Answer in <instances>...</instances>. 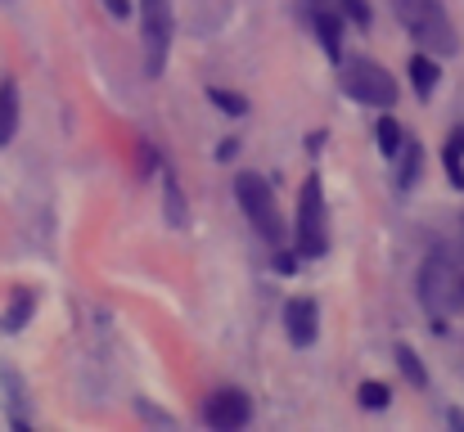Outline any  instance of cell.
<instances>
[{"label": "cell", "instance_id": "obj_9", "mask_svg": "<svg viewBox=\"0 0 464 432\" xmlns=\"http://www.w3.org/2000/svg\"><path fill=\"white\" fill-rule=\"evenodd\" d=\"M315 324H320V311L311 297H294L285 306V329H289V342L294 347H311L315 342Z\"/></svg>", "mask_w": 464, "mask_h": 432}, {"label": "cell", "instance_id": "obj_7", "mask_svg": "<svg viewBox=\"0 0 464 432\" xmlns=\"http://www.w3.org/2000/svg\"><path fill=\"white\" fill-rule=\"evenodd\" d=\"M248 419H253V401H248V392H239V388H221V392H212L208 406H203V424H208V428L235 432V428H244Z\"/></svg>", "mask_w": 464, "mask_h": 432}, {"label": "cell", "instance_id": "obj_14", "mask_svg": "<svg viewBox=\"0 0 464 432\" xmlns=\"http://www.w3.org/2000/svg\"><path fill=\"white\" fill-rule=\"evenodd\" d=\"M411 82H415L420 95H433V86H438V63H433L429 54H415V59H411Z\"/></svg>", "mask_w": 464, "mask_h": 432}, {"label": "cell", "instance_id": "obj_10", "mask_svg": "<svg viewBox=\"0 0 464 432\" xmlns=\"http://www.w3.org/2000/svg\"><path fill=\"white\" fill-rule=\"evenodd\" d=\"M32 311H36V297H32V288H23V293L9 302V311L0 315V329H5V333H18V329L32 320Z\"/></svg>", "mask_w": 464, "mask_h": 432}, {"label": "cell", "instance_id": "obj_5", "mask_svg": "<svg viewBox=\"0 0 464 432\" xmlns=\"http://www.w3.org/2000/svg\"><path fill=\"white\" fill-rule=\"evenodd\" d=\"M140 23H145V63L150 77H158L171 50V0H140Z\"/></svg>", "mask_w": 464, "mask_h": 432}, {"label": "cell", "instance_id": "obj_17", "mask_svg": "<svg viewBox=\"0 0 464 432\" xmlns=\"http://www.w3.org/2000/svg\"><path fill=\"white\" fill-rule=\"evenodd\" d=\"M464 131H456L451 140H447V171H451V185L456 189H464Z\"/></svg>", "mask_w": 464, "mask_h": 432}, {"label": "cell", "instance_id": "obj_6", "mask_svg": "<svg viewBox=\"0 0 464 432\" xmlns=\"http://www.w3.org/2000/svg\"><path fill=\"white\" fill-rule=\"evenodd\" d=\"M420 302L429 306L433 320H442L456 306V271H451V262L442 253H433L424 262V271H420Z\"/></svg>", "mask_w": 464, "mask_h": 432}, {"label": "cell", "instance_id": "obj_13", "mask_svg": "<svg viewBox=\"0 0 464 432\" xmlns=\"http://www.w3.org/2000/svg\"><path fill=\"white\" fill-rule=\"evenodd\" d=\"M420 162H424L420 144H415V140H401V167H397V185H401V189H411V185L420 180Z\"/></svg>", "mask_w": 464, "mask_h": 432}, {"label": "cell", "instance_id": "obj_15", "mask_svg": "<svg viewBox=\"0 0 464 432\" xmlns=\"http://www.w3.org/2000/svg\"><path fill=\"white\" fill-rule=\"evenodd\" d=\"M374 136H379V149L388 153V158H397L401 153V127H397V118H379V127H374Z\"/></svg>", "mask_w": 464, "mask_h": 432}, {"label": "cell", "instance_id": "obj_21", "mask_svg": "<svg viewBox=\"0 0 464 432\" xmlns=\"http://www.w3.org/2000/svg\"><path fill=\"white\" fill-rule=\"evenodd\" d=\"M276 271H285V275H289V271H298V257H289V253H280V257H276Z\"/></svg>", "mask_w": 464, "mask_h": 432}, {"label": "cell", "instance_id": "obj_16", "mask_svg": "<svg viewBox=\"0 0 464 432\" xmlns=\"http://www.w3.org/2000/svg\"><path fill=\"white\" fill-rule=\"evenodd\" d=\"M208 100H212L221 113H230V118H244V113H248V100H244V95H235V91H221V86H212V91H208Z\"/></svg>", "mask_w": 464, "mask_h": 432}, {"label": "cell", "instance_id": "obj_1", "mask_svg": "<svg viewBox=\"0 0 464 432\" xmlns=\"http://www.w3.org/2000/svg\"><path fill=\"white\" fill-rule=\"evenodd\" d=\"M397 5V18L406 23V32L424 45V50H438V54H456V27L442 9V0H392Z\"/></svg>", "mask_w": 464, "mask_h": 432}, {"label": "cell", "instance_id": "obj_3", "mask_svg": "<svg viewBox=\"0 0 464 432\" xmlns=\"http://www.w3.org/2000/svg\"><path fill=\"white\" fill-rule=\"evenodd\" d=\"M343 91H347L352 100H361V104H374V109H392V104H397V82H392V72H383V68L370 63V59H352V63L343 68Z\"/></svg>", "mask_w": 464, "mask_h": 432}, {"label": "cell", "instance_id": "obj_8", "mask_svg": "<svg viewBox=\"0 0 464 432\" xmlns=\"http://www.w3.org/2000/svg\"><path fill=\"white\" fill-rule=\"evenodd\" d=\"M307 23H311V32H315V41H320V50L329 59H338V50H343V9H338V0L311 9Z\"/></svg>", "mask_w": 464, "mask_h": 432}, {"label": "cell", "instance_id": "obj_2", "mask_svg": "<svg viewBox=\"0 0 464 432\" xmlns=\"http://www.w3.org/2000/svg\"><path fill=\"white\" fill-rule=\"evenodd\" d=\"M235 194H239V207H244V216L257 226V235H266L271 244H280V239H285V216H280V203H276L271 185H266L262 176L244 171V176L235 180Z\"/></svg>", "mask_w": 464, "mask_h": 432}, {"label": "cell", "instance_id": "obj_20", "mask_svg": "<svg viewBox=\"0 0 464 432\" xmlns=\"http://www.w3.org/2000/svg\"><path fill=\"white\" fill-rule=\"evenodd\" d=\"M338 9L352 18V23H361V27H370V5L365 0H338Z\"/></svg>", "mask_w": 464, "mask_h": 432}, {"label": "cell", "instance_id": "obj_19", "mask_svg": "<svg viewBox=\"0 0 464 432\" xmlns=\"http://www.w3.org/2000/svg\"><path fill=\"white\" fill-rule=\"evenodd\" d=\"M356 397H361L365 410H383V406H388V388H383V383H361Z\"/></svg>", "mask_w": 464, "mask_h": 432}, {"label": "cell", "instance_id": "obj_12", "mask_svg": "<svg viewBox=\"0 0 464 432\" xmlns=\"http://www.w3.org/2000/svg\"><path fill=\"white\" fill-rule=\"evenodd\" d=\"M162 212H167L171 226H185V194H180L171 171H162Z\"/></svg>", "mask_w": 464, "mask_h": 432}, {"label": "cell", "instance_id": "obj_11", "mask_svg": "<svg viewBox=\"0 0 464 432\" xmlns=\"http://www.w3.org/2000/svg\"><path fill=\"white\" fill-rule=\"evenodd\" d=\"M14 131H18V91L14 82H5L0 86V144L14 140Z\"/></svg>", "mask_w": 464, "mask_h": 432}, {"label": "cell", "instance_id": "obj_18", "mask_svg": "<svg viewBox=\"0 0 464 432\" xmlns=\"http://www.w3.org/2000/svg\"><path fill=\"white\" fill-rule=\"evenodd\" d=\"M397 365H401V374H406L415 388H424V383H429V374H424V365H420V356H415L411 347H397Z\"/></svg>", "mask_w": 464, "mask_h": 432}, {"label": "cell", "instance_id": "obj_22", "mask_svg": "<svg viewBox=\"0 0 464 432\" xmlns=\"http://www.w3.org/2000/svg\"><path fill=\"white\" fill-rule=\"evenodd\" d=\"M235 149H239V140H221L217 144V158H235Z\"/></svg>", "mask_w": 464, "mask_h": 432}, {"label": "cell", "instance_id": "obj_4", "mask_svg": "<svg viewBox=\"0 0 464 432\" xmlns=\"http://www.w3.org/2000/svg\"><path fill=\"white\" fill-rule=\"evenodd\" d=\"M329 248V212H324V194H320V180L311 176L298 194V253L320 257Z\"/></svg>", "mask_w": 464, "mask_h": 432}]
</instances>
